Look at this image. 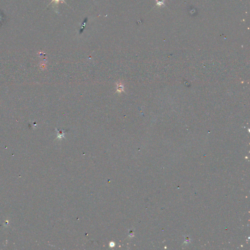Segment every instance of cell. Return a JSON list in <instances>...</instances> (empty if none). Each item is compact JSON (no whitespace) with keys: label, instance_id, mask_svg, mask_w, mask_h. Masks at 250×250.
Segmentation results:
<instances>
[{"label":"cell","instance_id":"cell-1","mask_svg":"<svg viewBox=\"0 0 250 250\" xmlns=\"http://www.w3.org/2000/svg\"><path fill=\"white\" fill-rule=\"evenodd\" d=\"M60 1H63L64 2H65V1H64V0H52V1L51 2V3H50V4H49V5H51V3H53V2H55V3H57H57H59V2H60Z\"/></svg>","mask_w":250,"mask_h":250}]
</instances>
